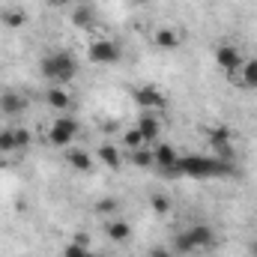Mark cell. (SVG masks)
<instances>
[{"label": "cell", "instance_id": "1", "mask_svg": "<svg viewBox=\"0 0 257 257\" xmlns=\"http://www.w3.org/2000/svg\"><path fill=\"white\" fill-rule=\"evenodd\" d=\"M227 174H233V165L212 156H180L177 162V177H189V180H215Z\"/></svg>", "mask_w": 257, "mask_h": 257}, {"label": "cell", "instance_id": "2", "mask_svg": "<svg viewBox=\"0 0 257 257\" xmlns=\"http://www.w3.org/2000/svg\"><path fill=\"white\" fill-rule=\"evenodd\" d=\"M39 69H42L45 81H51L54 87H63V84H69L78 75V63H75V57L69 51H54V54L42 57V66Z\"/></svg>", "mask_w": 257, "mask_h": 257}, {"label": "cell", "instance_id": "3", "mask_svg": "<svg viewBox=\"0 0 257 257\" xmlns=\"http://www.w3.org/2000/svg\"><path fill=\"white\" fill-rule=\"evenodd\" d=\"M212 242H215V230L209 224H192L189 230L174 236V251L177 254H194V251L212 248Z\"/></svg>", "mask_w": 257, "mask_h": 257}, {"label": "cell", "instance_id": "4", "mask_svg": "<svg viewBox=\"0 0 257 257\" xmlns=\"http://www.w3.org/2000/svg\"><path fill=\"white\" fill-rule=\"evenodd\" d=\"M87 57H90V63L111 66V63H117V60H120V45H117V42H111V39H99V42H93V45H90Z\"/></svg>", "mask_w": 257, "mask_h": 257}, {"label": "cell", "instance_id": "5", "mask_svg": "<svg viewBox=\"0 0 257 257\" xmlns=\"http://www.w3.org/2000/svg\"><path fill=\"white\" fill-rule=\"evenodd\" d=\"M75 135H78V123H75L72 117H57V120L51 123L48 141H51L54 147H69V144L75 141Z\"/></svg>", "mask_w": 257, "mask_h": 257}, {"label": "cell", "instance_id": "6", "mask_svg": "<svg viewBox=\"0 0 257 257\" xmlns=\"http://www.w3.org/2000/svg\"><path fill=\"white\" fill-rule=\"evenodd\" d=\"M153 162H156V168H159L165 177H177V162H180V156H177V150H174L171 144H156V147H153Z\"/></svg>", "mask_w": 257, "mask_h": 257}, {"label": "cell", "instance_id": "7", "mask_svg": "<svg viewBox=\"0 0 257 257\" xmlns=\"http://www.w3.org/2000/svg\"><path fill=\"white\" fill-rule=\"evenodd\" d=\"M215 63L221 66L224 72H236V69H242V63H245V57L233 48V45H221L218 51H215Z\"/></svg>", "mask_w": 257, "mask_h": 257}, {"label": "cell", "instance_id": "8", "mask_svg": "<svg viewBox=\"0 0 257 257\" xmlns=\"http://www.w3.org/2000/svg\"><path fill=\"white\" fill-rule=\"evenodd\" d=\"M135 102L141 105V108H165V93L159 90V87H153V84H147V87H141L138 93H135Z\"/></svg>", "mask_w": 257, "mask_h": 257}, {"label": "cell", "instance_id": "9", "mask_svg": "<svg viewBox=\"0 0 257 257\" xmlns=\"http://www.w3.org/2000/svg\"><path fill=\"white\" fill-rule=\"evenodd\" d=\"M24 108H27V99H24L21 93L6 90V93L0 96V111H3V114H9V117H12V114H21Z\"/></svg>", "mask_w": 257, "mask_h": 257}, {"label": "cell", "instance_id": "10", "mask_svg": "<svg viewBox=\"0 0 257 257\" xmlns=\"http://www.w3.org/2000/svg\"><path fill=\"white\" fill-rule=\"evenodd\" d=\"M159 128H162V123H159V117H153V114H144V117L138 120V132L144 135L147 144H153V141L159 138Z\"/></svg>", "mask_w": 257, "mask_h": 257}, {"label": "cell", "instance_id": "11", "mask_svg": "<svg viewBox=\"0 0 257 257\" xmlns=\"http://www.w3.org/2000/svg\"><path fill=\"white\" fill-rule=\"evenodd\" d=\"M45 102H48L54 111H63V108H69V105H72V96L66 93L63 87H54V84H51V90L45 93Z\"/></svg>", "mask_w": 257, "mask_h": 257}, {"label": "cell", "instance_id": "12", "mask_svg": "<svg viewBox=\"0 0 257 257\" xmlns=\"http://www.w3.org/2000/svg\"><path fill=\"white\" fill-rule=\"evenodd\" d=\"M156 45L165 48V51H174V48H180V33L171 30V27H162V30L156 33Z\"/></svg>", "mask_w": 257, "mask_h": 257}, {"label": "cell", "instance_id": "13", "mask_svg": "<svg viewBox=\"0 0 257 257\" xmlns=\"http://www.w3.org/2000/svg\"><path fill=\"white\" fill-rule=\"evenodd\" d=\"M108 236H111L114 242H128V239H132V224H128V221H120V218L111 221V224H108Z\"/></svg>", "mask_w": 257, "mask_h": 257}, {"label": "cell", "instance_id": "14", "mask_svg": "<svg viewBox=\"0 0 257 257\" xmlns=\"http://www.w3.org/2000/svg\"><path fill=\"white\" fill-rule=\"evenodd\" d=\"M239 84L248 87V90H257V60H245L242 69H239Z\"/></svg>", "mask_w": 257, "mask_h": 257}, {"label": "cell", "instance_id": "15", "mask_svg": "<svg viewBox=\"0 0 257 257\" xmlns=\"http://www.w3.org/2000/svg\"><path fill=\"white\" fill-rule=\"evenodd\" d=\"M99 159H102L108 168H120V162H123V159H120V150H117L114 144H102V147H99Z\"/></svg>", "mask_w": 257, "mask_h": 257}, {"label": "cell", "instance_id": "16", "mask_svg": "<svg viewBox=\"0 0 257 257\" xmlns=\"http://www.w3.org/2000/svg\"><path fill=\"white\" fill-rule=\"evenodd\" d=\"M69 156V165L75 168V171H90L93 168V159H90V153H84V150H72V153H66Z\"/></svg>", "mask_w": 257, "mask_h": 257}, {"label": "cell", "instance_id": "17", "mask_svg": "<svg viewBox=\"0 0 257 257\" xmlns=\"http://www.w3.org/2000/svg\"><path fill=\"white\" fill-rule=\"evenodd\" d=\"M15 150H21L15 128H0V153H15Z\"/></svg>", "mask_w": 257, "mask_h": 257}, {"label": "cell", "instance_id": "18", "mask_svg": "<svg viewBox=\"0 0 257 257\" xmlns=\"http://www.w3.org/2000/svg\"><path fill=\"white\" fill-rule=\"evenodd\" d=\"M128 156H132V162H135L138 168H153V165H156V162H153V147H138V150H132Z\"/></svg>", "mask_w": 257, "mask_h": 257}, {"label": "cell", "instance_id": "19", "mask_svg": "<svg viewBox=\"0 0 257 257\" xmlns=\"http://www.w3.org/2000/svg\"><path fill=\"white\" fill-rule=\"evenodd\" d=\"M230 141H233V132L227 126H218V128L209 132V144H212V147H221V144H230Z\"/></svg>", "mask_w": 257, "mask_h": 257}, {"label": "cell", "instance_id": "20", "mask_svg": "<svg viewBox=\"0 0 257 257\" xmlns=\"http://www.w3.org/2000/svg\"><path fill=\"white\" fill-rule=\"evenodd\" d=\"M90 21H93V9L90 6H78L72 12V24L75 27H90Z\"/></svg>", "mask_w": 257, "mask_h": 257}, {"label": "cell", "instance_id": "21", "mask_svg": "<svg viewBox=\"0 0 257 257\" xmlns=\"http://www.w3.org/2000/svg\"><path fill=\"white\" fill-rule=\"evenodd\" d=\"M24 21H27V15H24L21 9H9V12H3V24H6V27H24Z\"/></svg>", "mask_w": 257, "mask_h": 257}, {"label": "cell", "instance_id": "22", "mask_svg": "<svg viewBox=\"0 0 257 257\" xmlns=\"http://www.w3.org/2000/svg\"><path fill=\"white\" fill-rule=\"evenodd\" d=\"M123 144H126V147H128V153H132V150H138V147H144L147 141H144V135L138 132V126H135V128H128L126 135H123Z\"/></svg>", "mask_w": 257, "mask_h": 257}, {"label": "cell", "instance_id": "23", "mask_svg": "<svg viewBox=\"0 0 257 257\" xmlns=\"http://www.w3.org/2000/svg\"><path fill=\"white\" fill-rule=\"evenodd\" d=\"M150 206H153V212H159V215H168V212H171V200H168L165 194H153V197H150Z\"/></svg>", "mask_w": 257, "mask_h": 257}, {"label": "cell", "instance_id": "24", "mask_svg": "<svg viewBox=\"0 0 257 257\" xmlns=\"http://www.w3.org/2000/svg\"><path fill=\"white\" fill-rule=\"evenodd\" d=\"M114 209H117V200H114V197H105V200L96 203V212H99V215H111Z\"/></svg>", "mask_w": 257, "mask_h": 257}, {"label": "cell", "instance_id": "25", "mask_svg": "<svg viewBox=\"0 0 257 257\" xmlns=\"http://www.w3.org/2000/svg\"><path fill=\"white\" fill-rule=\"evenodd\" d=\"M87 254H90V251H87L81 242H69L66 251H63V257H87Z\"/></svg>", "mask_w": 257, "mask_h": 257}, {"label": "cell", "instance_id": "26", "mask_svg": "<svg viewBox=\"0 0 257 257\" xmlns=\"http://www.w3.org/2000/svg\"><path fill=\"white\" fill-rule=\"evenodd\" d=\"M147 257H174V251L165 248V245H156V248H150V254Z\"/></svg>", "mask_w": 257, "mask_h": 257}, {"label": "cell", "instance_id": "27", "mask_svg": "<svg viewBox=\"0 0 257 257\" xmlns=\"http://www.w3.org/2000/svg\"><path fill=\"white\" fill-rule=\"evenodd\" d=\"M15 135H18V144H21V147H27V144H30V135H27L24 128H15Z\"/></svg>", "mask_w": 257, "mask_h": 257}, {"label": "cell", "instance_id": "28", "mask_svg": "<svg viewBox=\"0 0 257 257\" xmlns=\"http://www.w3.org/2000/svg\"><path fill=\"white\" fill-rule=\"evenodd\" d=\"M51 3H57V6H66V3H72V0H51Z\"/></svg>", "mask_w": 257, "mask_h": 257}, {"label": "cell", "instance_id": "29", "mask_svg": "<svg viewBox=\"0 0 257 257\" xmlns=\"http://www.w3.org/2000/svg\"><path fill=\"white\" fill-rule=\"evenodd\" d=\"M251 254L257 257V239H254V242H251Z\"/></svg>", "mask_w": 257, "mask_h": 257}, {"label": "cell", "instance_id": "30", "mask_svg": "<svg viewBox=\"0 0 257 257\" xmlns=\"http://www.w3.org/2000/svg\"><path fill=\"white\" fill-rule=\"evenodd\" d=\"M138 3H150V0H138Z\"/></svg>", "mask_w": 257, "mask_h": 257}, {"label": "cell", "instance_id": "31", "mask_svg": "<svg viewBox=\"0 0 257 257\" xmlns=\"http://www.w3.org/2000/svg\"><path fill=\"white\" fill-rule=\"evenodd\" d=\"M87 257H99V254H87Z\"/></svg>", "mask_w": 257, "mask_h": 257}, {"label": "cell", "instance_id": "32", "mask_svg": "<svg viewBox=\"0 0 257 257\" xmlns=\"http://www.w3.org/2000/svg\"><path fill=\"white\" fill-rule=\"evenodd\" d=\"M0 168H3V159H0Z\"/></svg>", "mask_w": 257, "mask_h": 257}]
</instances>
